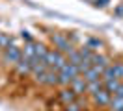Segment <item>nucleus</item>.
Segmentation results:
<instances>
[{
	"mask_svg": "<svg viewBox=\"0 0 123 111\" xmlns=\"http://www.w3.org/2000/svg\"><path fill=\"white\" fill-rule=\"evenodd\" d=\"M101 89H105V81L103 80H97V81H92V83H88V93L90 95H95V93H99Z\"/></svg>",
	"mask_w": 123,
	"mask_h": 111,
	"instance_id": "obj_12",
	"label": "nucleus"
},
{
	"mask_svg": "<svg viewBox=\"0 0 123 111\" xmlns=\"http://www.w3.org/2000/svg\"><path fill=\"white\" fill-rule=\"evenodd\" d=\"M86 46H88V48H92V50H99V48H103V46H105V43H103L101 39L90 37V39L86 41Z\"/></svg>",
	"mask_w": 123,
	"mask_h": 111,
	"instance_id": "obj_14",
	"label": "nucleus"
},
{
	"mask_svg": "<svg viewBox=\"0 0 123 111\" xmlns=\"http://www.w3.org/2000/svg\"><path fill=\"white\" fill-rule=\"evenodd\" d=\"M50 43L54 44V48L58 52H62L65 58L69 56L71 52H75V48H73V44L69 43V39L63 35V33H52L50 35Z\"/></svg>",
	"mask_w": 123,
	"mask_h": 111,
	"instance_id": "obj_1",
	"label": "nucleus"
},
{
	"mask_svg": "<svg viewBox=\"0 0 123 111\" xmlns=\"http://www.w3.org/2000/svg\"><path fill=\"white\" fill-rule=\"evenodd\" d=\"M65 111H82V107H80V106L75 102V104H69V106H65Z\"/></svg>",
	"mask_w": 123,
	"mask_h": 111,
	"instance_id": "obj_18",
	"label": "nucleus"
},
{
	"mask_svg": "<svg viewBox=\"0 0 123 111\" xmlns=\"http://www.w3.org/2000/svg\"><path fill=\"white\" fill-rule=\"evenodd\" d=\"M77 98H78V95L73 91L71 87H63V89H60L58 91V102L60 104H63V106H69V104H75L77 102Z\"/></svg>",
	"mask_w": 123,
	"mask_h": 111,
	"instance_id": "obj_3",
	"label": "nucleus"
},
{
	"mask_svg": "<svg viewBox=\"0 0 123 111\" xmlns=\"http://www.w3.org/2000/svg\"><path fill=\"white\" fill-rule=\"evenodd\" d=\"M108 107H110V111H123V98H119V96H112Z\"/></svg>",
	"mask_w": 123,
	"mask_h": 111,
	"instance_id": "obj_13",
	"label": "nucleus"
},
{
	"mask_svg": "<svg viewBox=\"0 0 123 111\" xmlns=\"http://www.w3.org/2000/svg\"><path fill=\"white\" fill-rule=\"evenodd\" d=\"M114 96H119V98H123V83L119 85V89H117V93H116Z\"/></svg>",
	"mask_w": 123,
	"mask_h": 111,
	"instance_id": "obj_20",
	"label": "nucleus"
},
{
	"mask_svg": "<svg viewBox=\"0 0 123 111\" xmlns=\"http://www.w3.org/2000/svg\"><path fill=\"white\" fill-rule=\"evenodd\" d=\"M32 67H34L32 59H28V58H24V56H23V59L15 65V70L21 74V76H26V74H32Z\"/></svg>",
	"mask_w": 123,
	"mask_h": 111,
	"instance_id": "obj_7",
	"label": "nucleus"
},
{
	"mask_svg": "<svg viewBox=\"0 0 123 111\" xmlns=\"http://www.w3.org/2000/svg\"><path fill=\"white\" fill-rule=\"evenodd\" d=\"M71 81H73L71 78H67L65 74H62V72H60V85H62V87H69Z\"/></svg>",
	"mask_w": 123,
	"mask_h": 111,
	"instance_id": "obj_17",
	"label": "nucleus"
},
{
	"mask_svg": "<svg viewBox=\"0 0 123 111\" xmlns=\"http://www.w3.org/2000/svg\"><path fill=\"white\" fill-rule=\"evenodd\" d=\"M103 81H105V89H106L110 95H116L117 89H119V85H121L119 80H103Z\"/></svg>",
	"mask_w": 123,
	"mask_h": 111,
	"instance_id": "obj_11",
	"label": "nucleus"
},
{
	"mask_svg": "<svg viewBox=\"0 0 123 111\" xmlns=\"http://www.w3.org/2000/svg\"><path fill=\"white\" fill-rule=\"evenodd\" d=\"M60 72L65 74V76H67V78H71V80H75L77 76H80V74H78V67H77V65H71V63H67V65L63 67Z\"/></svg>",
	"mask_w": 123,
	"mask_h": 111,
	"instance_id": "obj_10",
	"label": "nucleus"
},
{
	"mask_svg": "<svg viewBox=\"0 0 123 111\" xmlns=\"http://www.w3.org/2000/svg\"><path fill=\"white\" fill-rule=\"evenodd\" d=\"M112 96H114V95H110L106 89H101L99 93H95L92 98H93V104H95V106L103 107V106H110V100H112Z\"/></svg>",
	"mask_w": 123,
	"mask_h": 111,
	"instance_id": "obj_5",
	"label": "nucleus"
},
{
	"mask_svg": "<svg viewBox=\"0 0 123 111\" xmlns=\"http://www.w3.org/2000/svg\"><path fill=\"white\" fill-rule=\"evenodd\" d=\"M123 78V63H114L103 72V80H119Z\"/></svg>",
	"mask_w": 123,
	"mask_h": 111,
	"instance_id": "obj_4",
	"label": "nucleus"
},
{
	"mask_svg": "<svg viewBox=\"0 0 123 111\" xmlns=\"http://www.w3.org/2000/svg\"><path fill=\"white\" fill-rule=\"evenodd\" d=\"M21 37H23V39H26V43H34V41H32V37H30V33H28L26 30H23V32H21Z\"/></svg>",
	"mask_w": 123,
	"mask_h": 111,
	"instance_id": "obj_19",
	"label": "nucleus"
},
{
	"mask_svg": "<svg viewBox=\"0 0 123 111\" xmlns=\"http://www.w3.org/2000/svg\"><path fill=\"white\" fill-rule=\"evenodd\" d=\"M43 85H49V87H56V85H60V72H56V70L50 69V70L45 74Z\"/></svg>",
	"mask_w": 123,
	"mask_h": 111,
	"instance_id": "obj_8",
	"label": "nucleus"
},
{
	"mask_svg": "<svg viewBox=\"0 0 123 111\" xmlns=\"http://www.w3.org/2000/svg\"><path fill=\"white\" fill-rule=\"evenodd\" d=\"M77 95H84V93H88V81L84 80V76H77L75 80L71 81V85H69Z\"/></svg>",
	"mask_w": 123,
	"mask_h": 111,
	"instance_id": "obj_6",
	"label": "nucleus"
},
{
	"mask_svg": "<svg viewBox=\"0 0 123 111\" xmlns=\"http://www.w3.org/2000/svg\"><path fill=\"white\" fill-rule=\"evenodd\" d=\"M84 59H82V56H80V52L75 50V52H71L69 56H67V63H71V65H80Z\"/></svg>",
	"mask_w": 123,
	"mask_h": 111,
	"instance_id": "obj_15",
	"label": "nucleus"
},
{
	"mask_svg": "<svg viewBox=\"0 0 123 111\" xmlns=\"http://www.w3.org/2000/svg\"><path fill=\"white\" fill-rule=\"evenodd\" d=\"M90 63H92V67H99V69H103V70L110 67L108 65V59L105 58L103 54H93V58L90 59Z\"/></svg>",
	"mask_w": 123,
	"mask_h": 111,
	"instance_id": "obj_9",
	"label": "nucleus"
},
{
	"mask_svg": "<svg viewBox=\"0 0 123 111\" xmlns=\"http://www.w3.org/2000/svg\"><path fill=\"white\" fill-rule=\"evenodd\" d=\"M23 59V50L21 48H17V46H9V48H6L4 50V61L6 63H11V65H17L19 61Z\"/></svg>",
	"mask_w": 123,
	"mask_h": 111,
	"instance_id": "obj_2",
	"label": "nucleus"
},
{
	"mask_svg": "<svg viewBox=\"0 0 123 111\" xmlns=\"http://www.w3.org/2000/svg\"><path fill=\"white\" fill-rule=\"evenodd\" d=\"M11 46V37L8 33H0V50H6Z\"/></svg>",
	"mask_w": 123,
	"mask_h": 111,
	"instance_id": "obj_16",
	"label": "nucleus"
}]
</instances>
